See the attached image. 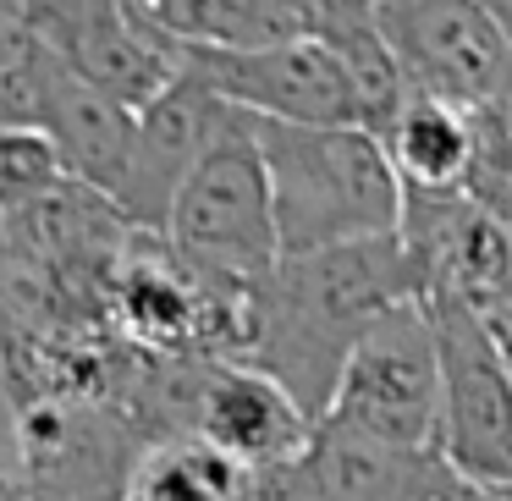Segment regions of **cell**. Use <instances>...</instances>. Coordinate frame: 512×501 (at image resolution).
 <instances>
[{
  "mask_svg": "<svg viewBox=\"0 0 512 501\" xmlns=\"http://www.w3.org/2000/svg\"><path fill=\"white\" fill-rule=\"evenodd\" d=\"M270 188L281 254L397 237L402 188L386 166V149L364 127H287L248 122Z\"/></svg>",
  "mask_w": 512,
  "mask_h": 501,
  "instance_id": "2",
  "label": "cell"
},
{
  "mask_svg": "<svg viewBox=\"0 0 512 501\" xmlns=\"http://www.w3.org/2000/svg\"><path fill=\"white\" fill-rule=\"evenodd\" d=\"M507 138H512V111H507Z\"/></svg>",
  "mask_w": 512,
  "mask_h": 501,
  "instance_id": "18",
  "label": "cell"
},
{
  "mask_svg": "<svg viewBox=\"0 0 512 501\" xmlns=\"http://www.w3.org/2000/svg\"><path fill=\"white\" fill-rule=\"evenodd\" d=\"M0 501H28L23 441H17V413H12L6 391H0Z\"/></svg>",
  "mask_w": 512,
  "mask_h": 501,
  "instance_id": "15",
  "label": "cell"
},
{
  "mask_svg": "<svg viewBox=\"0 0 512 501\" xmlns=\"http://www.w3.org/2000/svg\"><path fill=\"white\" fill-rule=\"evenodd\" d=\"M485 122L490 116L457 111L435 94H408L402 89L397 111L380 127V149L402 193L413 199H468V182L479 171L485 149Z\"/></svg>",
  "mask_w": 512,
  "mask_h": 501,
  "instance_id": "11",
  "label": "cell"
},
{
  "mask_svg": "<svg viewBox=\"0 0 512 501\" xmlns=\"http://www.w3.org/2000/svg\"><path fill=\"white\" fill-rule=\"evenodd\" d=\"M474 6L490 17V23H496V34L512 45V0H474Z\"/></svg>",
  "mask_w": 512,
  "mask_h": 501,
  "instance_id": "16",
  "label": "cell"
},
{
  "mask_svg": "<svg viewBox=\"0 0 512 501\" xmlns=\"http://www.w3.org/2000/svg\"><path fill=\"white\" fill-rule=\"evenodd\" d=\"M474 501H512V485H496V490H468Z\"/></svg>",
  "mask_w": 512,
  "mask_h": 501,
  "instance_id": "17",
  "label": "cell"
},
{
  "mask_svg": "<svg viewBox=\"0 0 512 501\" xmlns=\"http://www.w3.org/2000/svg\"><path fill=\"white\" fill-rule=\"evenodd\" d=\"M441 358V452L446 474L468 490L512 485V369L485 309L452 292H424Z\"/></svg>",
  "mask_w": 512,
  "mask_h": 501,
  "instance_id": "4",
  "label": "cell"
},
{
  "mask_svg": "<svg viewBox=\"0 0 512 501\" xmlns=\"http://www.w3.org/2000/svg\"><path fill=\"white\" fill-rule=\"evenodd\" d=\"M413 298H424V281L397 237L320 248V254H281L248 298L232 358L276 380L281 397L314 424L331 402L347 347L386 309Z\"/></svg>",
  "mask_w": 512,
  "mask_h": 501,
  "instance_id": "1",
  "label": "cell"
},
{
  "mask_svg": "<svg viewBox=\"0 0 512 501\" xmlns=\"http://www.w3.org/2000/svg\"><path fill=\"white\" fill-rule=\"evenodd\" d=\"M166 254L232 314L248 309L259 281L276 270V221H270V188L259 166V144L248 116H215L199 160L188 166L182 188L171 193L166 226H160Z\"/></svg>",
  "mask_w": 512,
  "mask_h": 501,
  "instance_id": "3",
  "label": "cell"
},
{
  "mask_svg": "<svg viewBox=\"0 0 512 501\" xmlns=\"http://www.w3.org/2000/svg\"><path fill=\"white\" fill-rule=\"evenodd\" d=\"M116 501H254V474L193 435H138L116 479Z\"/></svg>",
  "mask_w": 512,
  "mask_h": 501,
  "instance_id": "13",
  "label": "cell"
},
{
  "mask_svg": "<svg viewBox=\"0 0 512 501\" xmlns=\"http://www.w3.org/2000/svg\"><path fill=\"white\" fill-rule=\"evenodd\" d=\"M127 12L177 56H237L303 34L298 0H133Z\"/></svg>",
  "mask_w": 512,
  "mask_h": 501,
  "instance_id": "12",
  "label": "cell"
},
{
  "mask_svg": "<svg viewBox=\"0 0 512 501\" xmlns=\"http://www.w3.org/2000/svg\"><path fill=\"white\" fill-rule=\"evenodd\" d=\"M182 72L248 122L380 133V111L358 83L353 61L314 34L265 50H237V56H182Z\"/></svg>",
  "mask_w": 512,
  "mask_h": 501,
  "instance_id": "7",
  "label": "cell"
},
{
  "mask_svg": "<svg viewBox=\"0 0 512 501\" xmlns=\"http://www.w3.org/2000/svg\"><path fill=\"white\" fill-rule=\"evenodd\" d=\"M369 28L408 94L474 116L512 111V45L474 0H375Z\"/></svg>",
  "mask_w": 512,
  "mask_h": 501,
  "instance_id": "5",
  "label": "cell"
},
{
  "mask_svg": "<svg viewBox=\"0 0 512 501\" xmlns=\"http://www.w3.org/2000/svg\"><path fill=\"white\" fill-rule=\"evenodd\" d=\"M215 116H221V100L204 94L188 72H177L171 89H160L144 111H133L122 171H116L111 193H105V204L122 215L127 232L160 237L166 210H171V193L182 188L188 166L199 160Z\"/></svg>",
  "mask_w": 512,
  "mask_h": 501,
  "instance_id": "10",
  "label": "cell"
},
{
  "mask_svg": "<svg viewBox=\"0 0 512 501\" xmlns=\"http://www.w3.org/2000/svg\"><path fill=\"white\" fill-rule=\"evenodd\" d=\"M452 490L457 479L435 452L391 446L336 419H314L287 463L254 474V501H446Z\"/></svg>",
  "mask_w": 512,
  "mask_h": 501,
  "instance_id": "8",
  "label": "cell"
},
{
  "mask_svg": "<svg viewBox=\"0 0 512 501\" xmlns=\"http://www.w3.org/2000/svg\"><path fill=\"white\" fill-rule=\"evenodd\" d=\"M320 419L369 430L391 446L435 452V435H441V358H435L424 298L386 309L347 347Z\"/></svg>",
  "mask_w": 512,
  "mask_h": 501,
  "instance_id": "6",
  "label": "cell"
},
{
  "mask_svg": "<svg viewBox=\"0 0 512 501\" xmlns=\"http://www.w3.org/2000/svg\"><path fill=\"white\" fill-rule=\"evenodd\" d=\"M6 17H17L50 56L127 111H144L182 72V56L149 34L122 0H12Z\"/></svg>",
  "mask_w": 512,
  "mask_h": 501,
  "instance_id": "9",
  "label": "cell"
},
{
  "mask_svg": "<svg viewBox=\"0 0 512 501\" xmlns=\"http://www.w3.org/2000/svg\"><path fill=\"white\" fill-rule=\"evenodd\" d=\"M72 182L61 149L39 127H0V226H17Z\"/></svg>",
  "mask_w": 512,
  "mask_h": 501,
  "instance_id": "14",
  "label": "cell"
}]
</instances>
